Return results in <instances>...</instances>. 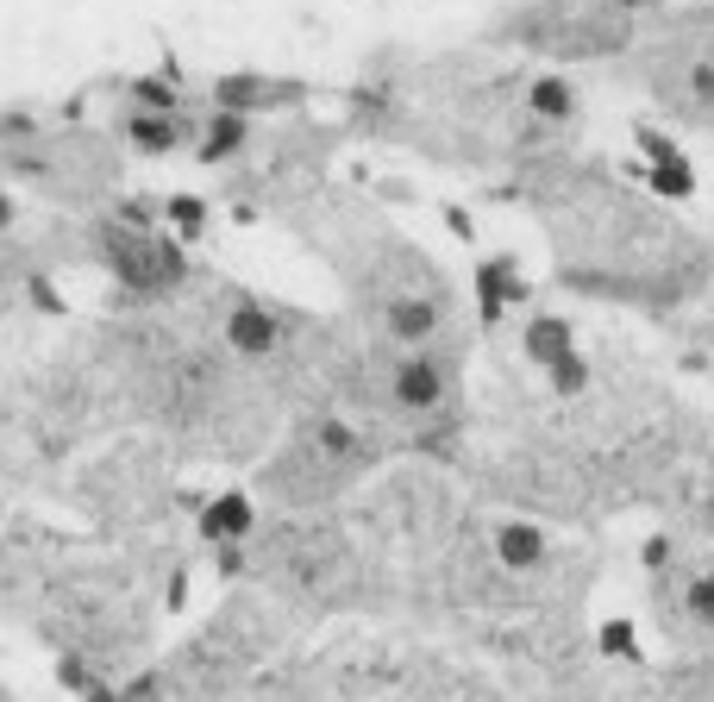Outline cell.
Listing matches in <instances>:
<instances>
[{
  "instance_id": "obj_1",
  "label": "cell",
  "mask_w": 714,
  "mask_h": 702,
  "mask_svg": "<svg viewBox=\"0 0 714 702\" xmlns=\"http://www.w3.org/2000/svg\"><path fill=\"white\" fill-rule=\"evenodd\" d=\"M439 371H433V358H402L395 364V402L402 408H433L439 402Z\"/></svg>"
},
{
  "instance_id": "obj_2",
  "label": "cell",
  "mask_w": 714,
  "mask_h": 702,
  "mask_svg": "<svg viewBox=\"0 0 714 702\" xmlns=\"http://www.w3.org/2000/svg\"><path fill=\"white\" fill-rule=\"evenodd\" d=\"M232 345L245 351V358H270L276 351V320L257 308H232Z\"/></svg>"
},
{
  "instance_id": "obj_3",
  "label": "cell",
  "mask_w": 714,
  "mask_h": 702,
  "mask_svg": "<svg viewBox=\"0 0 714 702\" xmlns=\"http://www.w3.org/2000/svg\"><path fill=\"white\" fill-rule=\"evenodd\" d=\"M238 138H245V126H238V119H232V107H226V114L213 119V132L201 138V163H220L226 151H238Z\"/></svg>"
},
{
  "instance_id": "obj_4",
  "label": "cell",
  "mask_w": 714,
  "mask_h": 702,
  "mask_svg": "<svg viewBox=\"0 0 714 702\" xmlns=\"http://www.w3.org/2000/svg\"><path fill=\"white\" fill-rule=\"evenodd\" d=\"M526 351H533L540 364H558L564 351H571V332H564L558 320H540V327L526 332Z\"/></svg>"
},
{
  "instance_id": "obj_5",
  "label": "cell",
  "mask_w": 714,
  "mask_h": 702,
  "mask_svg": "<svg viewBox=\"0 0 714 702\" xmlns=\"http://www.w3.org/2000/svg\"><path fill=\"white\" fill-rule=\"evenodd\" d=\"M201 526H207L213 540H226V533H245V526H252V508L238 502V496H226V502H213V514H207Z\"/></svg>"
},
{
  "instance_id": "obj_6",
  "label": "cell",
  "mask_w": 714,
  "mask_h": 702,
  "mask_svg": "<svg viewBox=\"0 0 714 702\" xmlns=\"http://www.w3.org/2000/svg\"><path fill=\"white\" fill-rule=\"evenodd\" d=\"M502 559L508 565H540V533L533 526H502Z\"/></svg>"
},
{
  "instance_id": "obj_7",
  "label": "cell",
  "mask_w": 714,
  "mask_h": 702,
  "mask_svg": "<svg viewBox=\"0 0 714 702\" xmlns=\"http://www.w3.org/2000/svg\"><path fill=\"white\" fill-rule=\"evenodd\" d=\"M533 114L564 119V114H571V88H564V82H540V88H533Z\"/></svg>"
},
{
  "instance_id": "obj_8",
  "label": "cell",
  "mask_w": 714,
  "mask_h": 702,
  "mask_svg": "<svg viewBox=\"0 0 714 702\" xmlns=\"http://www.w3.org/2000/svg\"><path fill=\"white\" fill-rule=\"evenodd\" d=\"M126 132H132L138 145H145V151H170V126H151V119H132Z\"/></svg>"
},
{
  "instance_id": "obj_9",
  "label": "cell",
  "mask_w": 714,
  "mask_h": 702,
  "mask_svg": "<svg viewBox=\"0 0 714 702\" xmlns=\"http://www.w3.org/2000/svg\"><path fill=\"white\" fill-rule=\"evenodd\" d=\"M170 214L182 233H201V201H170Z\"/></svg>"
},
{
  "instance_id": "obj_10",
  "label": "cell",
  "mask_w": 714,
  "mask_h": 702,
  "mask_svg": "<svg viewBox=\"0 0 714 702\" xmlns=\"http://www.w3.org/2000/svg\"><path fill=\"white\" fill-rule=\"evenodd\" d=\"M7 220H13V208H7V201H0V226H7Z\"/></svg>"
}]
</instances>
